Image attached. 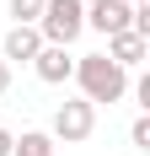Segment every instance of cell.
I'll return each instance as SVG.
<instances>
[{"mask_svg":"<svg viewBox=\"0 0 150 156\" xmlns=\"http://www.w3.org/2000/svg\"><path fill=\"white\" fill-rule=\"evenodd\" d=\"M70 81L80 86V97H86L91 108H97V102L113 108V102L129 97V70L113 65L107 54H75V76H70Z\"/></svg>","mask_w":150,"mask_h":156,"instance_id":"1","label":"cell"},{"mask_svg":"<svg viewBox=\"0 0 150 156\" xmlns=\"http://www.w3.org/2000/svg\"><path fill=\"white\" fill-rule=\"evenodd\" d=\"M38 32H43V43H54V48H70L75 38L86 32V5H80V0H43Z\"/></svg>","mask_w":150,"mask_h":156,"instance_id":"2","label":"cell"},{"mask_svg":"<svg viewBox=\"0 0 150 156\" xmlns=\"http://www.w3.org/2000/svg\"><path fill=\"white\" fill-rule=\"evenodd\" d=\"M91 129H97V108H91L86 97H64L59 108H54V140H64V145H80V140H91Z\"/></svg>","mask_w":150,"mask_h":156,"instance_id":"3","label":"cell"},{"mask_svg":"<svg viewBox=\"0 0 150 156\" xmlns=\"http://www.w3.org/2000/svg\"><path fill=\"white\" fill-rule=\"evenodd\" d=\"M129 22H134V5H129V0H97V5H86V27L102 32V38L129 32Z\"/></svg>","mask_w":150,"mask_h":156,"instance_id":"4","label":"cell"},{"mask_svg":"<svg viewBox=\"0 0 150 156\" xmlns=\"http://www.w3.org/2000/svg\"><path fill=\"white\" fill-rule=\"evenodd\" d=\"M38 48H43V32H38V27H27V22H11L5 43H0V59H5V65H11V59L32 65V59H38Z\"/></svg>","mask_w":150,"mask_h":156,"instance_id":"5","label":"cell"},{"mask_svg":"<svg viewBox=\"0 0 150 156\" xmlns=\"http://www.w3.org/2000/svg\"><path fill=\"white\" fill-rule=\"evenodd\" d=\"M102 54H107L113 65H123V70H134V65H145V59H150V38H139L134 27H129V32H113Z\"/></svg>","mask_w":150,"mask_h":156,"instance_id":"6","label":"cell"},{"mask_svg":"<svg viewBox=\"0 0 150 156\" xmlns=\"http://www.w3.org/2000/svg\"><path fill=\"white\" fill-rule=\"evenodd\" d=\"M32 70H38V81H48V86H64V81L75 76V54H70V48L43 43V48H38V59H32Z\"/></svg>","mask_w":150,"mask_h":156,"instance_id":"7","label":"cell"},{"mask_svg":"<svg viewBox=\"0 0 150 156\" xmlns=\"http://www.w3.org/2000/svg\"><path fill=\"white\" fill-rule=\"evenodd\" d=\"M11 156H54V135L48 129H22L11 145Z\"/></svg>","mask_w":150,"mask_h":156,"instance_id":"8","label":"cell"},{"mask_svg":"<svg viewBox=\"0 0 150 156\" xmlns=\"http://www.w3.org/2000/svg\"><path fill=\"white\" fill-rule=\"evenodd\" d=\"M5 5H11V16L27 22V27H38V16H43V0H5Z\"/></svg>","mask_w":150,"mask_h":156,"instance_id":"9","label":"cell"},{"mask_svg":"<svg viewBox=\"0 0 150 156\" xmlns=\"http://www.w3.org/2000/svg\"><path fill=\"white\" fill-rule=\"evenodd\" d=\"M129 140H134L139 151H150V119H134V124H129Z\"/></svg>","mask_w":150,"mask_h":156,"instance_id":"10","label":"cell"},{"mask_svg":"<svg viewBox=\"0 0 150 156\" xmlns=\"http://www.w3.org/2000/svg\"><path fill=\"white\" fill-rule=\"evenodd\" d=\"M5 92H11V65L0 59V97H5Z\"/></svg>","mask_w":150,"mask_h":156,"instance_id":"11","label":"cell"},{"mask_svg":"<svg viewBox=\"0 0 150 156\" xmlns=\"http://www.w3.org/2000/svg\"><path fill=\"white\" fill-rule=\"evenodd\" d=\"M11 145H16V135H11V129H0V156H11Z\"/></svg>","mask_w":150,"mask_h":156,"instance_id":"12","label":"cell"},{"mask_svg":"<svg viewBox=\"0 0 150 156\" xmlns=\"http://www.w3.org/2000/svg\"><path fill=\"white\" fill-rule=\"evenodd\" d=\"M80 5H97V0H80Z\"/></svg>","mask_w":150,"mask_h":156,"instance_id":"13","label":"cell"},{"mask_svg":"<svg viewBox=\"0 0 150 156\" xmlns=\"http://www.w3.org/2000/svg\"><path fill=\"white\" fill-rule=\"evenodd\" d=\"M129 5H139V0H129Z\"/></svg>","mask_w":150,"mask_h":156,"instance_id":"14","label":"cell"}]
</instances>
